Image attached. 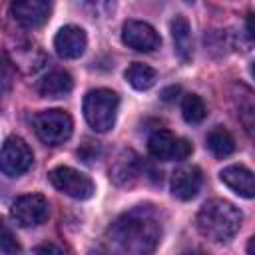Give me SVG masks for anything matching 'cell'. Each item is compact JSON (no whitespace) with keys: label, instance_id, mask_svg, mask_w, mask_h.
<instances>
[{"label":"cell","instance_id":"cell-1","mask_svg":"<svg viewBox=\"0 0 255 255\" xmlns=\"http://www.w3.org/2000/svg\"><path fill=\"white\" fill-rule=\"evenodd\" d=\"M110 241L122 255H151L161 239V225L145 207L120 215L108 229Z\"/></svg>","mask_w":255,"mask_h":255},{"label":"cell","instance_id":"cell-2","mask_svg":"<svg viewBox=\"0 0 255 255\" xmlns=\"http://www.w3.org/2000/svg\"><path fill=\"white\" fill-rule=\"evenodd\" d=\"M243 215L241 211L225 199H209L201 205L197 213V229L203 237L225 243L229 241L241 227Z\"/></svg>","mask_w":255,"mask_h":255},{"label":"cell","instance_id":"cell-3","mask_svg":"<svg viewBox=\"0 0 255 255\" xmlns=\"http://www.w3.org/2000/svg\"><path fill=\"white\" fill-rule=\"evenodd\" d=\"M120 98L108 88L90 90L84 98V118L96 131H110L116 124Z\"/></svg>","mask_w":255,"mask_h":255},{"label":"cell","instance_id":"cell-4","mask_svg":"<svg viewBox=\"0 0 255 255\" xmlns=\"http://www.w3.org/2000/svg\"><path fill=\"white\" fill-rule=\"evenodd\" d=\"M32 126H34L36 135L48 145H60L68 141L74 129L72 116L58 108L38 112L32 120Z\"/></svg>","mask_w":255,"mask_h":255},{"label":"cell","instance_id":"cell-5","mask_svg":"<svg viewBox=\"0 0 255 255\" xmlns=\"http://www.w3.org/2000/svg\"><path fill=\"white\" fill-rule=\"evenodd\" d=\"M48 179L58 191H62L74 199H90L96 191L94 181L86 173H82L74 167H68V165L54 167L48 173Z\"/></svg>","mask_w":255,"mask_h":255},{"label":"cell","instance_id":"cell-6","mask_svg":"<svg viewBox=\"0 0 255 255\" xmlns=\"http://www.w3.org/2000/svg\"><path fill=\"white\" fill-rule=\"evenodd\" d=\"M32 163H34V153L22 137L10 135L4 139L2 153H0V167H2L4 175L18 177V175L26 173L32 167Z\"/></svg>","mask_w":255,"mask_h":255},{"label":"cell","instance_id":"cell-7","mask_svg":"<svg viewBox=\"0 0 255 255\" xmlns=\"http://www.w3.org/2000/svg\"><path fill=\"white\" fill-rule=\"evenodd\" d=\"M149 153L159 161H171V159H187L193 151V145L185 137L173 135L169 129H157L147 139Z\"/></svg>","mask_w":255,"mask_h":255},{"label":"cell","instance_id":"cell-8","mask_svg":"<svg viewBox=\"0 0 255 255\" xmlns=\"http://www.w3.org/2000/svg\"><path fill=\"white\" fill-rule=\"evenodd\" d=\"M48 199L40 193H26L12 201L10 217L20 227H36L48 217Z\"/></svg>","mask_w":255,"mask_h":255},{"label":"cell","instance_id":"cell-9","mask_svg":"<svg viewBox=\"0 0 255 255\" xmlns=\"http://www.w3.org/2000/svg\"><path fill=\"white\" fill-rule=\"evenodd\" d=\"M122 40L128 48L135 52H153L161 44L155 28L141 20H126L122 26Z\"/></svg>","mask_w":255,"mask_h":255},{"label":"cell","instance_id":"cell-10","mask_svg":"<svg viewBox=\"0 0 255 255\" xmlns=\"http://www.w3.org/2000/svg\"><path fill=\"white\" fill-rule=\"evenodd\" d=\"M88 46V36L80 26L68 24L64 28L58 30L56 38H54V48L58 52L60 58L66 60H76L86 52Z\"/></svg>","mask_w":255,"mask_h":255},{"label":"cell","instance_id":"cell-11","mask_svg":"<svg viewBox=\"0 0 255 255\" xmlns=\"http://www.w3.org/2000/svg\"><path fill=\"white\" fill-rule=\"evenodd\" d=\"M14 20L26 28L42 26L52 12V4L46 0H18L10 6Z\"/></svg>","mask_w":255,"mask_h":255},{"label":"cell","instance_id":"cell-12","mask_svg":"<svg viewBox=\"0 0 255 255\" xmlns=\"http://www.w3.org/2000/svg\"><path fill=\"white\" fill-rule=\"evenodd\" d=\"M201 183H203L201 169L197 165H183L175 169L171 175V193L181 201H189L199 193Z\"/></svg>","mask_w":255,"mask_h":255},{"label":"cell","instance_id":"cell-13","mask_svg":"<svg viewBox=\"0 0 255 255\" xmlns=\"http://www.w3.org/2000/svg\"><path fill=\"white\" fill-rule=\"evenodd\" d=\"M219 179L239 197L255 199V171L243 165H227L219 171Z\"/></svg>","mask_w":255,"mask_h":255},{"label":"cell","instance_id":"cell-14","mask_svg":"<svg viewBox=\"0 0 255 255\" xmlns=\"http://www.w3.org/2000/svg\"><path fill=\"white\" fill-rule=\"evenodd\" d=\"M231 100L245 131L255 137V92L245 84L231 86Z\"/></svg>","mask_w":255,"mask_h":255},{"label":"cell","instance_id":"cell-15","mask_svg":"<svg viewBox=\"0 0 255 255\" xmlns=\"http://www.w3.org/2000/svg\"><path fill=\"white\" fill-rule=\"evenodd\" d=\"M169 30H171L173 48H175V54L179 56V60L185 62V64L191 62V58H193V40H191V26H189L187 18L177 14L171 20Z\"/></svg>","mask_w":255,"mask_h":255},{"label":"cell","instance_id":"cell-16","mask_svg":"<svg viewBox=\"0 0 255 255\" xmlns=\"http://www.w3.org/2000/svg\"><path fill=\"white\" fill-rule=\"evenodd\" d=\"M74 80L66 70H54L38 82V94L42 98H64L72 92Z\"/></svg>","mask_w":255,"mask_h":255},{"label":"cell","instance_id":"cell-17","mask_svg":"<svg viewBox=\"0 0 255 255\" xmlns=\"http://www.w3.org/2000/svg\"><path fill=\"white\" fill-rule=\"evenodd\" d=\"M137 169H139V157L131 151V149H126L118 155V159L114 161L112 169H110V177L118 183V185H124L128 181H131L135 175H137Z\"/></svg>","mask_w":255,"mask_h":255},{"label":"cell","instance_id":"cell-18","mask_svg":"<svg viewBox=\"0 0 255 255\" xmlns=\"http://www.w3.org/2000/svg\"><path fill=\"white\" fill-rule=\"evenodd\" d=\"M46 64V56L40 48L36 46H18L16 48V56H14V68H22L26 74H34L38 72L42 66Z\"/></svg>","mask_w":255,"mask_h":255},{"label":"cell","instance_id":"cell-19","mask_svg":"<svg viewBox=\"0 0 255 255\" xmlns=\"http://www.w3.org/2000/svg\"><path fill=\"white\" fill-rule=\"evenodd\" d=\"M205 141H207L209 151L215 157H227V155H231L235 151V139H233V135L225 128H221V126L213 128L207 133V139Z\"/></svg>","mask_w":255,"mask_h":255},{"label":"cell","instance_id":"cell-20","mask_svg":"<svg viewBox=\"0 0 255 255\" xmlns=\"http://www.w3.org/2000/svg\"><path fill=\"white\" fill-rule=\"evenodd\" d=\"M124 76H126V80L129 82V86L135 88V90H139V92L149 90V88L155 84V80H157L155 70L149 68L147 64H141V62H133V64L126 70Z\"/></svg>","mask_w":255,"mask_h":255},{"label":"cell","instance_id":"cell-21","mask_svg":"<svg viewBox=\"0 0 255 255\" xmlns=\"http://www.w3.org/2000/svg\"><path fill=\"white\" fill-rule=\"evenodd\" d=\"M181 114L187 124H199L207 116V108L197 94H185L181 100Z\"/></svg>","mask_w":255,"mask_h":255},{"label":"cell","instance_id":"cell-22","mask_svg":"<svg viewBox=\"0 0 255 255\" xmlns=\"http://www.w3.org/2000/svg\"><path fill=\"white\" fill-rule=\"evenodd\" d=\"M0 249H2V255H20V253H22V247H20V243L16 241V237L12 235V231L8 229V225H6V223L2 225Z\"/></svg>","mask_w":255,"mask_h":255},{"label":"cell","instance_id":"cell-23","mask_svg":"<svg viewBox=\"0 0 255 255\" xmlns=\"http://www.w3.org/2000/svg\"><path fill=\"white\" fill-rule=\"evenodd\" d=\"M34 255H66V253L58 245H54V243H42V245L36 247Z\"/></svg>","mask_w":255,"mask_h":255},{"label":"cell","instance_id":"cell-24","mask_svg":"<svg viewBox=\"0 0 255 255\" xmlns=\"http://www.w3.org/2000/svg\"><path fill=\"white\" fill-rule=\"evenodd\" d=\"M245 34L251 42H255V12H249L245 16Z\"/></svg>","mask_w":255,"mask_h":255},{"label":"cell","instance_id":"cell-25","mask_svg":"<svg viewBox=\"0 0 255 255\" xmlns=\"http://www.w3.org/2000/svg\"><path fill=\"white\" fill-rule=\"evenodd\" d=\"M177 94H179V86H169V88H165V90L161 92V100L173 102V100L177 98Z\"/></svg>","mask_w":255,"mask_h":255},{"label":"cell","instance_id":"cell-26","mask_svg":"<svg viewBox=\"0 0 255 255\" xmlns=\"http://www.w3.org/2000/svg\"><path fill=\"white\" fill-rule=\"evenodd\" d=\"M247 255H255V235L249 239V243H247Z\"/></svg>","mask_w":255,"mask_h":255},{"label":"cell","instance_id":"cell-27","mask_svg":"<svg viewBox=\"0 0 255 255\" xmlns=\"http://www.w3.org/2000/svg\"><path fill=\"white\" fill-rule=\"evenodd\" d=\"M181 255H207V253H203V251H197V249H193V251H185V253H181Z\"/></svg>","mask_w":255,"mask_h":255},{"label":"cell","instance_id":"cell-28","mask_svg":"<svg viewBox=\"0 0 255 255\" xmlns=\"http://www.w3.org/2000/svg\"><path fill=\"white\" fill-rule=\"evenodd\" d=\"M251 76H253V78H255V62H253V64H251Z\"/></svg>","mask_w":255,"mask_h":255}]
</instances>
